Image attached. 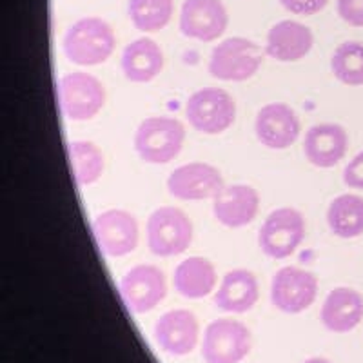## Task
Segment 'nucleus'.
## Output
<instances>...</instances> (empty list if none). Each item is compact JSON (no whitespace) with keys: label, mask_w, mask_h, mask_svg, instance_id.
<instances>
[{"label":"nucleus","mask_w":363,"mask_h":363,"mask_svg":"<svg viewBox=\"0 0 363 363\" xmlns=\"http://www.w3.org/2000/svg\"><path fill=\"white\" fill-rule=\"evenodd\" d=\"M343 182L351 189L363 191V149L358 155H354V158L345 165V169H343Z\"/></svg>","instance_id":"nucleus-29"},{"label":"nucleus","mask_w":363,"mask_h":363,"mask_svg":"<svg viewBox=\"0 0 363 363\" xmlns=\"http://www.w3.org/2000/svg\"><path fill=\"white\" fill-rule=\"evenodd\" d=\"M167 294L165 274L151 264H140L129 269L120 280V296L128 311L144 314L160 306Z\"/></svg>","instance_id":"nucleus-10"},{"label":"nucleus","mask_w":363,"mask_h":363,"mask_svg":"<svg viewBox=\"0 0 363 363\" xmlns=\"http://www.w3.org/2000/svg\"><path fill=\"white\" fill-rule=\"evenodd\" d=\"M174 0H128V15L133 26L144 33H155L169 24Z\"/></svg>","instance_id":"nucleus-25"},{"label":"nucleus","mask_w":363,"mask_h":363,"mask_svg":"<svg viewBox=\"0 0 363 363\" xmlns=\"http://www.w3.org/2000/svg\"><path fill=\"white\" fill-rule=\"evenodd\" d=\"M247 325L233 318H218L203 330L202 358L206 363H240L251 352Z\"/></svg>","instance_id":"nucleus-8"},{"label":"nucleus","mask_w":363,"mask_h":363,"mask_svg":"<svg viewBox=\"0 0 363 363\" xmlns=\"http://www.w3.org/2000/svg\"><path fill=\"white\" fill-rule=\"evenodd\" d=\"M330 71L343 86H363V44L356 40L342 42L330 55Z\"/></svg>","instance_id":"nucleus-26"},{"label":"nucleus","mask_w":363,"mask_h":363,"mask_svg":"<svg viewBox=\"0 0 363 363\" xmlns=\"http://www.w3.org/2000/svg\"><path fill=\"white\" fill-rule=\"evenodd\" d=\"M285 11L300 15V17H311L316 13L323 11L329 4V0H278Z\"/></svg>","instance_id":"nucleus-28"},{"label":"nucleus","mask_w":363,"mask_h":363,"mask_svg":"<svg viewBox=\"0 0 363 363\" xmlns=\"http://www.w3.org/2000/svg\"><path fill=\"white\" fill-rule=\"evenodd\" d=\"M186 142V128L171 116H149L136 128L133 145L147 164H169L180 155Z\"/></svg>","instance_id":"nucleus-2"},{"label":"nucleus","mask_w":363,"mask_h":363,"mask_svg":"<svg viewBox=\"0 0 363 363\" xmlns=\"http://www.w3.org/2000/svg\"><path fill=\"white\" fill-rule=\"evenodd\" d=\"M314 45V35L309 26L298 21H280L267 31L265 55L278 62H296L306 58Z\"/></svg>","instance_id":"nucleus-18"},{"label":"nucleus","mask_w":363,"mask_h":363,"mask_svg":"<svg viewBox=\"0 0 363 363\" xmlns=\"http://www.w3.org/2000/svg\"><path fill=\"white\" fill-rule=\"evenodd\" d=\"M120 67L129 82L147 84L164 69V51L153 38H136L122 51Z\"/></svg>","instance_id":"nucleus-20"},{"label":"nucleus","mask_w":363,"mask_h":363,"mask_svg":"<svg viewBox=\"0 0 363 363\" xmlns=\"http://www.w3.org/2000/svg\"><path fill=\"white\" fill-rule=\"evenodd\" d=\"M58 102L64 116L74 122L95 118L106 106V87L95 74L73 71L58 82Z\"/></svg>","instance_id":"nucleus-5"},{"label":"nucleus","mask_w":363,"mask_h":363,"mask_svg":"<svg viewBox=\"0 0 363 363\" xmlns=\"http://www.w3.org/2000/svg\"><path fill=\"white\" fill-rule=\"evenodd\" d=\"M71 174L80 187H89L104 174V153L89 140H73L67 144Z\"/></svg>","instance_id":"nucleus-24"},{"label":"nucleus","mask_w":363,"mask_h":363,"mask_svg":"<svg viewBox=\"0 0 363 363\" xmlns=\"http://www.w3.org/2000/svg\"><path fill=\"white\" fill-rule=\"evenodd\" d=\"M300 118L291 106L271 102L256 113L255 133L262 145L269 149H287L298 140Z\"/></svg>","instance_id":"nucleus-14"},{"label":"nucleus","mask_w":363,"mask_h":363,"mask_svg":"<svg viewBox=\"0 0 363 363\" xmlns=\"http://www.w3.org/2000/svg\"><path fill=\"white\" fill-rule=\"evenodd\" d=\"M301 363H333L330 359L327 358H322V356H314V358H309L306 359V362H301Z\"/></svg>","instance_id":"nucleus-30"},{"label":"nucleus","mask_w":363,"mask_h":363,"mask_svg":"<svg viewBox=\"0 0 363 363\" xmlns=\"http://www.w3.org/2000/svg\"><path fill=\"white\" fill-rule=\"evenodd\" d=\"M318 294V278L306 269L287 265L271 280V303L285 314H300L309 309Z\"/></svg>","instance_id":"nucleus-9"},{"label":"nucleus","mask_w":363,"mask_h":363,"mask_svg":"<svg viewBox=\"0 0 363 363\" xmlns=\"http://www.w3.org/2000/svg\"><path fill=\"white\" fill-rule=\"evenodd\" d=\"M336 11L345 24L363 28V0H336Z\"/></svg>","instance_id":"nucleus-27"},{"label":"nucleus","mask_w":363,"mask_h":363,"mask_svg":"<svg viewBox=\"0 0 363 363\" xmlns=\"http://www.w3.org/2000/svg\"><path fill=\"white\" fill-rule=\"evenodd\" d=\"M229 26L222 0H184L178 17L182 35L200 42L218 40Z\"/></svg>","instance_id":"nucleus-13"},{"label":"nucleus","mask_w":363,"mask_h":363,"mask_svg":"<svg viewBox=\"0 0 363 363\" xmlns=\"http://www.w3.org/2000/svg\"><path fill=\"white\" fill-rule=\"evenodd\" d=\"M93 235L100 251L109 258H122L138 245V222L124 209H108L93 222Z\"/></svg>","instance_id":"nucleus-12"},{"label":"nucleus","mask_w":363,"mask_h":363,"mask_svg":"<svg viewBox=\"0 0 363 363\" xmlns=\"http://www.w3.org/2000/svg\"><path fill=\"white\" fill-rule=\"evenodd\" d=\"M116 48L111 24L100 17H84L71 24L62 38V51L74 66H99L109 60Z\"/></svg>","instance_id":"nucleus-1"},{"label":"nucleus","mask_w":363,"mask_h":363,"mask_svg":"<svg viewBox=\"0 0 363 363\" xmlns=\"http://www.w3.org/2000/svg\"><path fill=\"white\" fill-rule=\"evenodd\" d=\"M145 236L149 251L155 256L171 258L189 249L193 242V223L178 207H158L149 215Z\"/></svg>","instance_id":"nucleus-4"},{"label":"nucleus","mask_w":363,"mask_h":363,"mask_svg":"<svg viewBox=\"0 0 363 363\" xmlns=\"http://www.w3.org/2000/svg\"><path fill=\"white\" fill-rule=\"evenodd\" d=\"M173 285L180 296L187 300H202L216 287V269L203 256H189L177 265Z\"/></svg>","instance_id":"nucleus-22"},{"label":"nucleus","mask_w":363,"mask_h":363,"mask_svg":"<svg viewBox=\"0 0 363 363\" xmlns=\"http://www.w3.org/2000/svg\"><path fill=\"white\" fill-rule=\"evenodd\" d=\"M265 51L244 37L223 38L209 57V73L225 82H245L252 79L264 62Z\"/></svg>","instance_id":"nucleus-3"},{"label":"nucleus","mask_w":363,"mask_h":363,"mask_svg":"<svg viewBox=\"0 0 363 363\" xmlns=\"http://www.w3.org/2000/svg\"><path fill=\"white\" fill-rule=\"evenodd\" d=\"M320 320L335 335L351 333L363 320V294L351 287H336L323 300Z\"/></svg>","instance_id":"nucleus-19"},{"label":"nucleus","mask_w":363,"mask_h":363,"mask_svg":"<svg viewBox=\"0 0 363 363\" xmlns=\"http://www.w3.org/2000/svg\"><path fill=\"white\" fill-rule=\"evenodd\" d=\"M260 296L258 280L247 269H233L222 278L215 293V306L223 313L242 314L251 311Z\"/></svg>","instance_id":"nucleus-21"},{"label":"nucleus","mask_w":363,"mask_h":363,"mask_svg":"<svg viewBox=\"0 0 363 363\" xmlns=\"http://www.w3.org/2000/svg\"><path fill=\"white\" fill-rule=\"evenodd\" d=\"M260 209V194L247 184L223 186L213 199V215L229 229L245 227L256 218Z\"/></svg>","instance_id":"nucleus-16"},{"label":"nucleus","mask_w":363,"mask_h":363,"mask_svg":"<svg viewBox=\"0 0 363 363\" xmlns=\"http://www.w3.org/2000/svg\"><path fill=\"white\" fill-rule=\"evenodd\" d=\"M186 116L196 131L220 135L235 124V99L222 87H202L187 99Z\"/></svg>","instance_id":"nucleus-7"},{"label":"nucleus","mask_w":363,"mask_h":363,"mask_svg":"<svg viewBox=\"0 0 363 363\" xmlns=\"http://www.w3.org/2000/svg\"><path fill=\"white\" fill-rule=\"evenodd\" d=\"M167 191L171 196L186 202L213 200L223 189V177L215 165L206 162H189L178 165L167 177Z\"/></svg>","instance_id":"nucleus-11"},{"label":"nucleus","mask_w":363,"mask_h":363,"mask_svg":"<svg viewBox=\"0 0 363 363\" xmlns=\"http://www.w3.org/2000/svg\"><path fill=\"white\" fill-rule=\"evenodd\" d=\"M327 225L338 238L351 240L363 235V196L343 193L327 207Z\"/></svg>","instance_id":"nucleus-23"},{"label":"nucleus","mask_w":363,"mask_h":363,"mask_svg":"<svg viewBox=\"0 0 363 363\" xmlns=\"http://www.w3.org/2000/svg\"><path fill=\"white\" fill-rule=\"evenodd\" d=\"M306 238V218L298 209L280 207L269 213L258 231V245L272 260H285Z\"/></svg>","instance_id":"nucleus-6"},{"label":"nucleus","mask_w":363,"mask_h":363,"mask_svg":"<svg viewBox=\"0 0 363 363\" xmlns=\"http://www.w3.org/2000/svg\"><path fill=\"white\" fill-rule=\"evenodd\" d=\"M349 149V135L340 124H316L303 138V155L320 169H330L343 160Z\"/></svg>","instance_id":"nucleus-17"},{"label":"nucleus","mask_w":363,"mask_h":363,"mask_svg":"<svg viewBox=\"0 0 363 363\" xmlns=\"http://www.w3.org/2000/svg\"><path fill=\"white\" fill-rule=\"evenodd\" d=\"M153 335L157 345L165 354L186 356L193 352L199 343V320L187 309L167 311L155 323Z\"/></svg>","instance_id":"nucleus-15"}]
</instances>
